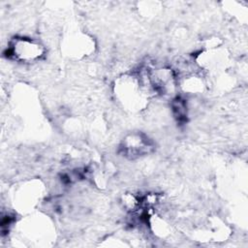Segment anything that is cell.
Returning <instances> with one entry per match:
<instances>
[{"instance_id":"cell-1","label":"cell","mask_w":248,"mask_h":248,"mask_svg":"<svg viewBox=\"0 0 248 248\" xmlns=\"http://www.w3.org/2000/svg\"><path fill=\"white\" fill-rule=\"evenodd\" d=\"M45 54L44 46L31 38H15L7 49V55L16 61L31 63L41 59Z\"/></svg>"},{"instance_id":"cell-2","label":"cell","mask_w":248,"mask_h":248,"mask_svg":"<svg viewBox=\"0 0 248 248\" xmlns=\"http://www.w3.org/2000/svg\"><path fill=\"white\" fill-rule=\"evenodd\" d=\"M153 142L142 133H132L122 140L120 150L125 157L135 159L152 152Z\"/></svg>"}]
</instances>
